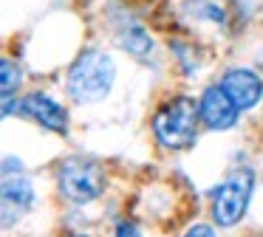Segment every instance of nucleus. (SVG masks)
<instances>
[{
	"label": "nucleus",
	"instance_id": "1",
	"mask_svg": "<svg viewBox=\"0 0 263 237\" xmlns=\"http://www.w3.org/2000/svg\"><path fill=\"white\" fill-rule=\"evenodd\" d=\"M114 76L116 68L108 54L85 51L68 73V93L80 105H91V102H99L108 96V90L114 88Z\"/></svg>",
	"mask_w": 263,
	"mask_h": 237
},
{
	"label": "nucleus",
	"instance_id": "5",
	"mask_svg": "<svg viewBox=\"0 0 263 237\" xmlns=\"http://www.w3.org/2000/svg\"><path fill=\"white\" fill-rule=\"evenodd\" d=\"M201 122L210 130H227L238 118V105L232 102V96L223 90V85H212L201 96Z\"/></svg>",
	"mask_w": 263,
	"mask_h": 237
},
{
	"label": "nucleus",
	"instance_id": "6",
	"mask_svg": "<svg viewBox=\"0 0 263 237\" xmlns=\"http://www.w3.org/2000/svg\"><path fill=\"white\" fill-rule=\"evenodd\" d=\"M223 90L232 96V102L238 105V110H249L260 102L263 96V82L257 73L246 71V68H232L223 73Z\"/></svg>",
	"mask_w": 263,
	"mask_h": 237
},
{
	"label": "nucleus",
	"instance_id": "7",
	"mask_svg": "<svg viewBox=\"0 0 263 237\" xmlns=\"http://www.w3.org/2000/svg\"><path fill=\"white\" fill-rule=\"evenodd\" d=\"M23 110L29 113L31 118L43 124V127L54 130V133H65L68 127V116H65V107L57 105L54 99H48L46 93H31L23 99Z\"/></svg>",
	"mask_w": 263,
	"mask_h": 237
},
{
	"label": "nucleus",
	"instance_id": "3",
	"mask_svg": "<svg viewBox=\"0 0 263 237\" xmlns=\"http://www.w3.org/2000/svg\"><path fill=\"white\" fill-rule=\"evenodd\" d=\"M57 184H60V192H63L68 201L74 203H88L93 198H99L105 186V172L97 161L91 158H65L57 169Z\"/></svg>",
	"mask_w": 263,
	"mask_h": 237
},
{
	"label": "nucleus",
	"instance_id": "11",
	"mask_svg": "<svg viewBox=\"0 0 263 237\" xmlns=\"http://www.w3.org/2000/svg\"><path fill=\"white\" fill-rule=\"evenodd\" d=\"M187 234H193V237H195V234H206V237H210V234H215V229H210V226H193Z\"/></svg>",
	"mask_w": 263,
	"mask_h": 237
},
{
	"label": "nucleus",
	"instance_id": "4",
	"mask_svg": "<svg viewBox=\"0 0 263 237\" xmlns=\"http://www.w3.org/2000/svg\"><path fill=\"white\" fill-rule=\"evenodd\" d=\"M252 186H255V175L249 169L229 175L215 192H212V214H215L218 226H235L246 212V203L252 198Z\"/></svg>",
	"mask_w": 263,
	"mask_h": 237
},
{
	"label": "nucleus",
	"instance_id": "10",
	"mask_svg": "<svg viewBox=\"0 0 263 237\" xmlns=\"http://www.w3.org/2000/svg\"><path fill=\"white\" fill-rule=\"evenodd\" d=\"M122 48L142 56V54H147V51L153 48V43H150V37L142 31V28H133V31H127L125 37H122Z\"/></svg>",
	"mask_w": 263,
	"mask_h": 237
},
{
	"label": "nucleus",
	"instance_id": "8",
	"mask_svg": "<svg viewBox=\"0 0 263 237\" xmlns=\"http://www.w3.org/2000/svg\"><path fill=\"white\" fill-rule=\"evenodd\" d=\"M34 201V189H31V181L17 175V178H3V212H9L12 206L17 209H29Z\"/></svg>",
	"mask_w": 263,
	"mask_h": 237
},
{
	"label": "nucleus",
	"instance_id": "12",
	"mask_svg": "<svg viewBox=\"0 0 263 237\" xmlns=\"http://www.w3.org/2000/svg\"><path fill=\"white\" fill-rule=\"evenodd\" d=\"M116 234H139V229H133L130 223H119L116 226Z\"/></svg>",
	"mask_w": 263,
	"mask_h": 237
},
{
	"label": "nucleus",
	"instance_id": "9",
	"mask_svg": "<svg viewBox=\"0 0 263 237\" xmlns=\"http://www.w3.org/2000/svg\"><path fill=\"white\" fill-rule=\"evenodd\" d=\"M0 76H3V82H0V93H3V99H12L14 90L20 88V68L14 65L12 60H3L0 62Z\"/></svg>",
	"mask_w": 263,
	"mask_h": 237
},
{
	"label": "nucleus",
	"instance_id": "2",
	"mask_svg": "<svg viewBox=\"0 0 263 237\" xmlns=\"http://www.w3.org/2000/svg\"><path fill=\"white\" fill-rule=\"evenodd\" d=\"M198 118H201V107H195V102L190 96H178V99L167 102L153 116V133L161 147L184 150L198 135Z\"/></svg>",
	"mask_w": 263,
	"mask_h": 237
}]
</instances>
